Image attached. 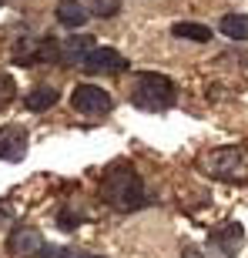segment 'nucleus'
<instances>
[{
  "instance_id": "obj_1",
  "label": "nucleus",
  "mask_w": 248,
  "mask_h": 258,
  "mask_svg": "<svg viewBox=\"0 0 248 258\" xmlns=\"http://www.w3.org/2000/svg\"><path fill=\"white\" fill-rule=\"evenodd\" d=\"M101 195L117 211H138L144 208V181L128 161H114L101 178Z\"/></svg>"
},
{
  "instance_id": "obj_2",
  "label": "nucleus",
  "mask_w": 248,
  "mask_h": 258,
  "mask_svg": "<svg viewBox=\"0 0 248 258\" xmlns=\"http://www.w3.org/2000/svg\"><path fill=\"white\" fill-rule=\"evenodd\" d=\"M174 91L171 77L164 74H154V71H141V74H134L131 81V104L141 107V111H168L174 104Z\"/></svg>"
},
{
  "instance_id": "obj_3",
  "label": "nucleus",
  "mask_w": 248,
  "mask_h": 258,
  "mask_svg": "<svg viewBox=\"0 0 248 258\" xmlns=\"http://www.w3.org/2000/svg\"><path fill=\"white\" fill-rule=\"evenodd\" d=\"M201 164L215 178H248V154L241 148H218V151L205 154Z\"/></svg>"
},
{
  "instance_id": "obj_4",
  "label": "nucleus",
  "mask_w": 248,
  "mask_h": 258,
  "mask_svg": "<svg viewBox=\"0 0 248 258\" xmlns=\"http://www.w3.org/2000/svg\"><path fill=\"white\" fill-rule=\"evenodd\" d=\"M71 104L81 114H104V111H111V94L94 84H77L71 91Z\"/></svg>"
},
{
  "instance_id": "obj_5",
  "label": "nucleus",
  "mask_w": 248,
  "mask_h": 258,
  "mask_svg": "<svg viewBox=\"0 0 248 258\" xmlns=\"http://www.w3.org/2000/svg\"><path fill=\"white\" fill-rule=\"evenodd\" d=\"M128 67H131L128 57L117 54V50H111V47H94L81 60V71H87V74H121Z\"/></svg>"
},
{
  "instance_id": "obj_6",
  "label": "nucleus",
  "mask_w": 248,
  "mask_h": 258,
  "mask_svg": "<svg viewBox=\"0 0 248 258\" xmlns=\"http://www.w3.org/2000/svg\"><path fill=\"white\" fill-rule=\"evenodd\" d=\"M44 235H40L37 228H30V225H17V228L10 231V238H7V251L14 258H34L44 251Z\"/></svg>"
},
{
  "instance_id": "obj_7",
  "label": "nucleus",
  "mask_w": 248,
  "mask_h": 258,
  "mask_svg": "<svg viewBox=\"0 0 248 258\" xmlns=\"http://www.w3.org/2000/svg\"><path fill=\"white\" fill-rule=\"evenodd\" d=\"M27 154V131L20 124H7L0 131V158L4 161H24Z\"/></svg>"
},
{
  "instance_id": "obj_8",
  "label": "nucleus",
  "mask_w": 248,
  "mask_h": 258,
  "mask_svg": "<svg viewBox=\"0 0 248 258\" xmlns=\"http://www.w3.org/2000/svg\"><path fill=\"white\" fill-rule=\"evenodd\" d=\"M211 245L221 251V255H238V248L245 245V228H241L238 221H228V225H221L208 235Z\"/></svg>"
},
{
  "instance_id": "obj_9",
  "label": "nucleus",
  "mask_w": 248,
  "mask_h": 258,
  "mask_svg": "<svg viewBox=\"0 0 248 258\" xmlns=\"http://www.w3.org/2000/svg\"><path fill=\"white\" fill-rule=\"evenodd\" d=\"M91 50H94V37H91V34H74V37H64V40H60V64L74 67V64H81Z\"/></svg>"
},
{
  "instance_id": "obj_10",
  "label": "nucleus",
  "mask_w": 248,
  "mask_h": 258,
  "mask_svg": "<svg viewBox=\"0 0 248 258\" xmlns=\"http://www.w3.org/2000/svg\"><path fill=\"white\" fill-rule=\"evenodd\" d=\"M87 7L81 4V0H60L57 4V20L64 24V27H71V30H77V27H84L87 24Z\"/></svg>"
},
{
  "instance_id": "obj_11",
  "label": "nucleus",
  "mask_w": 248,
  "mask_h": 258,
  "mask_svg": "<svg viewBox=\"0 0 248 258\" xmlns=\"http://www.w3.org/2000/svg\"><path fill=\"white\" fill-rule=\"evenodd\" d=\"M57 104V91L50 84H40V87H34L30 94H24V107L27 111H47V107H54Z\"/></svg>"
},
{
  "instance_id": "obj_12",
  "label": "nucleus",
  "mask_w": 248,
  "mask_h": 258,
  "mask_svg": "<svg viewBox=\"0 0 248 258\" xmlns=\"http://www.w3.org/2000/svg\"><path fill=\"white\" fill-rule=\"evenodd\" d=\"M218 27L231 40H248V14H225Z\"/></svg>"
},
{
  "instance_id": "obj_13",
  "label": "nucleus",
  "mask_w": 248,
  "mask_h": 258,
  "mask_svg": "<svg viewBox=\"0 0 248 258\" xmlns=\"http://www.w3.org/2000/svg\"><path fill=\"white\" fill-rule=\"evenodd\" d=\"M171 34H174V37H181V40H195V44H208V40H211V30L205 27V24H191V20L174 24Z\"/></svg>"
},
{
  "instance_id": "obj_14",
  "label": "nucleus",
  "mask_w": 248,
  "mask_h": 258,
  "mask_svg": "<svg viewBox=\"0 0 248 258\" xmlns=\"http://www.w3.org/2000/svg\"><path fill=\"white\" fill-rule=\"evenodd\" d=\"M14 94H17V84H14V77L10 74H0V111L14 101Z\"/></svg>"
},
{
  "instance_id": "obj_15",
  "label": "nucleus",
  "mask_w": 248,
  "mask_h": 258,
  "mask_svg": "<svg viewBox=\"0 0 248 258\" xmlns=\"http://www.w3.org/2000/svg\"><path fill=\"white\" fill-rule=\"evenodd\" d=\"M91 7H94L97 17H114L121 10V0H91Z\"/></svg>"
},
{
  "instance_id": "obj_16",
  "label": "nucleus",
  "mask_w": 248,
  "mask_h": 258,
  "mask_svg": "<svg viewBox=\"0 0 248 258\" xmlns=\"http://www.w3.org/2000/svg\"><path fill=\"white\" fill-rule=\"evenodd\" d=\"M77 221H81V218H77V215H74V211H60V228H67V231H71V228H74V225H77Z\"/></svg>"
},
{
  "instance_id": "obj_17",
  "label": "nucleus",
  "mask_w": 248,
  "mask_h": 258,
  "mask_svg": "<svg viewBox=\"0 0 248 258\" xmlns=\"http://www.w3.org/2000/svg\"><path fill=\"white\" fill-rule=\"evenodd\" d=\"M40 258H64V251H60V248H54V245H44Z\"/></svg>"
},
{
  "instance_id": "obj_18",
  "label": "nucleus",
  "mask_w": 248,
  "mask_h": 258,
  "mask_svg": "<svg viewBox=\"0 0 248 258\" xmlns=\"http://www.w3.org/2000/svg\"><path fill=\"white\" fill-rule=\"evenodd\" d=\"M7 221H10V208H7V205H0V225H7Z\"/></svg>"
},
{
  "instance_id": "obj_19",
  "label": "nucleus",
  "mask_w": 248,
  "mask_h": 258,
  "mask_svg": "<svg viewBox=\"0 0 248 258\" xmlns=\"http://www.w3.org/2000/svg\"><path fill=\"white\" fill-rule=\"evenodd\" d=\"M184 255H188V258H198V251H195V248H188V251H184Z\"/></svg>"
},
{
  "instance_id": "obj_20",
  "label": "nucleus",
  "mask_w": 248,
  "mask_h": 258,
  "mask_svg": "<svg viewBox=\"0 0 248 258\" xmlns=\"http://www.w3.org/2000/svg\"><path fill=\"white\" fill-rule=\"evenodd\" d=\"M94 258H104V255H94Z\"/></svg>"
},
{
  "instance_id": "obj_21",
  "label": "nucleus",
  "mask_w": 248,
  "mask_h": 258,
  "mask_svg": "<svg viewBox=\"0 0 248 258\" xmlns=\"http://www.w3.org/2000/svg\"><path fill=\"white\" fill-rule=\"evenodd\" d=\"M0 4H4V0H0Z\"/></svg>"
}]
</instances>
